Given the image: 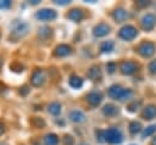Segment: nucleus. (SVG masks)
<instances>
[{"mask_svg": "<svg viewBox=\"0 0 156 145\" xmlns=\"http://www.w3.org/2000/svg\"><path fill=\"white\" fill-rule=\"evenodd\" d=\"M129 132H130V134H138L139 132H141V124H140V122L132 121L129 123Z\"/></svg>", "mask_w": 156, "mask_h": 145, "instance_id": "393cba45", "label": "nucleus"}, {"mask_svg": "<svg viewBox=\"0 0 156 145\" xmlns=\"http://www.w3.org/2000/svg\"><path fill=\"white\" fill-rule=\"evenodd\" d=\"M45 80H46V73H45V71L41 69V68L34 69V72L32 73V77H30L32 85L33 87H37V88L38 87H41V85H44Z\"/></svg>", "mask_w": 156, "mask_h": 145, "instance_id": "0eeeda50", "label": "nucleus"}, {"mask_svg": "<svg viewBox=\"0 0 156 145\" xmlns=\"http://www.w3.org/2000/svg\"><path fill=\"white\" fill-rule=\"evenodd\" d=\"M69 119L74 123H82L85 121V115L82 112V111H78V110H73L69 112Z\"/></svg>", "mask_w": 156, "mask_h": 145, "instance_id": "f3484780", "label": "nucleus"}, {"mask_svg": "<svg viewBox=\"0 0 156 145\" xmlns=\"http://www.w3.org/2000/svg\"><path fill=\"white\" fill-rule=\"evenodd\" d=\"M138 69H139V65L135 61L126 60L119 63V71L122 74L130 76V74H134L135 72H138Z\"/></svg>", "mask_w": 156, "mask_h": 145, "instance_id": "423d86ee", "label": "nucleus"}, {"mask_svg": "<svg viewBox=\"0 0 156 145\" xmlns=\"http://www.w3.org/2000/svg\"><path fill=\"white\" fill-rule=\"evenodd\" d=\"M150 145H156V136H155V138H154V139L151 140V143H150Z\"/></svg>", "mask_w": 156, "mask_h": 145, "instance_id": "e433bc0d", "label": "nucleus"}, {"mask_svg": "<svg viewBox=\"0 0 156 145\" xmlns=\"http://www.w3.org/2000/svg\"><path fill=\"white\" fill-rule=\"evenodd\" d=\"M30 124L34 128H44L45 127V121L41 117H32L30 118Z\"/></svg>", "mask_w": 156, "mask_h": 145, "instance_id": "b1692460", "label": "nucleus"}, {"mask_svg": "<svg viewBox=\"0 0 156 145\" xmlns=\"http://www.w3.org/2000/svg\"><path fill=\"white\" fill-rule=\"evenodd\" d=\"M11 6V1L9 0H1L0 1V9H9Z\"/></svg>", "mask_w": 156, "mask_h": 145, "instance_id": "2f4dec72", "label": "nucleus"}, {"mask_svg": "<svg viewBox=\"0 0 156 145\" xmlns=\"http://www.w3.org/2000/svg\"><path fill=\"white\" fill-rule=\"evenodd\" d=\"M57 4H60V5H66V4H69V1L68 0H60V1H56Z\"/></svg>", "mask_w": 156, "mask_h": 145, "instance_id": "c9c22d12", "label": "nucleus"}, {"mask_svg": "<svg viewBox=\"0 0 156 145\" xmlns=\"http://www.w3.org/2000/svg\"><path fill=\"white\" fill-rule=\"evenodd\" d=\"M129 12L127 11V10H124V9H116L115 11H113V13H112V17H113V19L116 21V22H124V21H127L128 18H129Z\"/></svg>", "mask_w": 156, "mask_h": 145, "instance_id": "2eb2a0df", "label": "nucleus"}, {"mask_svg": "<svg viewBox=\"0 0 156 145\" xmlns=\"http://www.w3.org/2000/svg\"><path fill=\"white\" fill-rule=\"evenodd\" d=\"M68 83L74 89H79V88L83 87V79L79 76H77V74H72L69 77V79H68Z\"/></svg>", "mask_w": 156, "mask_h": 145, "instance_id": "6ab92c4d", "label": "nucleus"}, {"mask_svg": "<svg viewBox=\"0 0 156 145\" xmlns=\"http://www.w3.org/2000/svg\"><path fill=\"white\" fill-rule=\"evenodd\" d=\"M28 93H29V89H28V87H26V85L22 87V88L20 89V94H21L22 96H26Z\"/></svg>", "mask_w": 156, "mask_h": 145, "instance_id": "72a5a7b5", "label": "nucleus"}, {"mask_svg": "<svg viewBox=\"0 0 156 145\" xmlns=\"http://www.w3.org/2000/svg\"><path fill=\"white\" fill-rule=\"evenodd\" d=\"M149 5H150V1H145V0L136 1V6H139V7H145V6H149Z\"/></svg>", "mask_w": 156, "mask_h": 145, "instance_id": "473e14b6", "label": "nucleus"}, {"mask_svg": "<svg viewBox=\"0 0 156 145\" xmlns=\"http://www.w3.org/2000/svg\"><path fill=\"white\" fill-rule=\"evenodd\" d=\"M113 48H115V43H113L112 40H105V41H102L101 45H100L101 52H110V51L113 50Z\"/></svg>", "mask_w": 156, "mask_h": 145, "instance_id": "4be33fe9", "label": "nucleus"}, {"mask_svg": "<svg viewBox=\"0 0 156 145\" xmlns=\"http://www.w3.org/2000/svg\"><path fill=\"white\" fill-rule=\"evenodd\" d=\"M156 132V124H152V126H149L146 127L144 130H143V138H146V136H150L152 135L154 133Z\"/></svg>", "mask_w": 156, "mask_h": 145, "instance_id": "bb28decb", "label": "nucleus"}, {"mask_svg": "<svg viewBox=\"0 0 156 145\" xmlns=\"http://www.w3.org/2000/svg\"><path fill=\"white\" fill-rule=\"evenodd\" d=\"M108 96L112 97V99H116V100H128L133 96V90L130 89H126L118 84H113L108 88Z\"/></svg>", "mask_w": 156, "mask_h": 145, "instance_id": "f03ea898", "label": "nucleus"}, {"mask_svg": "<svg viewBox=\"0 0 156 145\" xmlns=\"http://www.w3.org/2000/svg\"><path fill=\"white\" fill-rule=\"evenodd\" d=\"M71 54H72V48L67 44H60L54 50V55L57 57H65V56H68Z\"/></svg>", "mask_w": 156, "mask_h": 145, "instance_id": "ddd939ff", "label": "nucleus"}, {"mask_svg": "<svg viewBox=\"0 0 156 145\" xmlns=\"http://www.w3.org/2000/svg\"><path fill=\"white\" fill-rule=\"evenodd\" d=\"M35 17L39 21H54L57 17V13L52 9H41L35 13Z\"/></svg>", "mask_w": 156, "mask_h": 145, "instance_id": "1a4fd4ad", "label": "nucleus"}, {"mask_svg": "<svg viewBox=\"0 0 156 145\" xmlns=\"http://www.w3.org/2000/svg\"><path fill=\"white\" fill-rule=\"evenodd\" d=\"M138 35V30L132 24H127V26H123L119 32H118V37L123 40H127V41H130L133 40L135 37Z\"/></svg>", "mask_w": 156, "mask_h": 145, "instance_id": "39448f33", "label": "nucleus"}, {"mask_svg": "<svg viewBox=\"0 0 156 145\" xmlns=\"http://www.w3.org/2000/svg\"><path fill=\"white\" fill-rule=\"evenodd\" d=\"M1 65H2V58L0 57V67H1Z\"/></svg>", "mask_w": 156, "mask_h": 145, "instance_id": "58836bf2", "label": "nucleus"}, {"mask_svg": "<svg viewBox=\"0 0 156 145\" xmlns=\"http://www.w3.org/2000/svg\"><path fill=\"white\" fill-rule=\"evenodd\" d=\"M87 101L90 106H98L102 101V94L100 91H91L87 95Z\"/></svg>", "mask_w": 156, "mask_h": 145, "instance_id": "4468645a", "label": "nucleus"}, {"mask_svg": "<svg viewBox=\"0 0 156 145\" xmlns=\"http://www.w3.org/2000/svg\"><path fill=\"white\" fill-rule=\"evenodd\" d=\"M48 111H49L51 115L56 116V115H58V113L61 112V105H60L57 101H54V102L49 104V106H48Z\"/></svg>", "mask_w": 156, "mask_h": 145, "instance_id": "5701e85b", "label": "nucleus"}, {"mask_svg": "<svg viewBox=\"0 0 156 145\" xmlns=\"http://www.w3.org/2000/svg\"><path fill=\"white\" fill-rule=\"evenodd\" d=\"M141 104H143V101H141L140 99L133 100V101H130V102L127 105V111H129V112H136V111L141 107Z\"/></svg>", "mask_w": 156, "mask_h": 145, "instance_id": "412c9836", "label": "nucleus"}, {"mask_svg": "<svg viewBox=\"0 0 156 145\" xmlns=\"http://www.w3.org/2000/svg\"><path fill=\"white\" fill-rule=\"evenodd\" d=\"M79 145H88V144H85V143H82V144H79Z\"/></svg>", "mask_w": 156, "mask_h": 145, "instance_id": "ea45409f", "label": "nucleus"}, {"mask_svg": "<svg viewBox=\"0 0 156 145\" xmlns=\"http://www.w3.org/2000/svg\"><path fill=\"white\" fill-rule=\"evenodd\" d=\"M66 17H67L68 19L73 21V22H80V21L84 19L85 13H84V11L80 10V9H72V10L66 15Z\"/></svg>", "mask_w": 156, "mask_h": 145, "instance_id": "f8f14e48", "label": "nucleus"}, {"mask_svg": "<svg viewBox=\"0 0 156 145\" xmlns=\"http://www.w3.org/2000/svg\"><path fill=\"white\" fill-rule=\"evenodd\" d=\"M110 30H111V27H110L107 23L101 22V23H99V24H96V26L94 27L93 33H94V35H95V37L101 38V37L107 35V34L110 33Z\"/></svg>", "mask_w": 156, "mask_h": 145, "instance_id": "9d476101", "label": "nucleus"}, {"mask_svg": "<svg viewBox=\"0 0 156 145\" xmlns=\"http://www.w3.org/2000/svg\"><path fill=\"white\" fill-rule=\"evenodd\" d=\"M33 145H43V144H41V143H38V141H34Z\"/></svg>", "mask_w": 156, "mask_h": 145, "instance_id": "4c0bfd02", "label": "nucleus"}, {"mask_svg": "<svg viewBox=\"0 0 156 145\" xmlns=\"http://www.w3.org/2000/svg\"><path fill=\"white\" fill-rule=\"evenodd\" d=\"M96 139L100 143H104L105 141V139H104V130H101V129H98L96 130Z\"/></svg>", "mask_w": 156, "mask_h": 145, "instance_id": "7c9ffc66", "label": "nucleus"}, {"mask_svg": "<svg viewBox=\"0 0 156 145\" xmlns=\"http://www.w3.org/2000/svg\"><path fill=\"white\" fill-rule=\"evenodd\" d=\"M63 144L65 145H73L74 144V139L72 135H65L63 138Z\"/></svg>", "mask_w": 156, "mask_h": 145, "instance_id": "c756f323", "label": "nucleus"}, {"mask_svg": "<svg viewBox=\"0 0 156 145\" xmlns=\"http://www.w3.org/2000/svg\"><path fill=\"white\" fill-rule=\"evenodd\" d=\"M140 24H141V28L146 32H150L154 29V27L156 26V16L152 15V13H146L141 17V21H140Z\"/></svg>", "mask_w": 156, "mask_h": 145, "instance_id": "6e6552de", "label": "nucleus"}, {"mask_svg": "<svg viewBox=\"0 0 156 145\" xmlns=\"http://www.w3.org/2000/svg\"><path fill=\"white\" fill-rule=\"evenodd\" d=\"M141 118L147 119V121L156 118V105H155V104H149V105H146V106L143 108V111H141Z\"/></svg>", "mask_w": 156, "mask_h": 145, "instance_id": "9b49d317", "label": "nucleus"}, {"mask_svg": "<svg viewBox=\"0 0 156 145\" xmlns=\"http://www.w3.org/2000/svg\"><path fill=\"white\" fill-rule=\"evenodd\" d=\"M58 144V136L54 133H49L44 138V145H57Z\"/></svg>", "mask_w": 156, "mask_h": 145, "instance_id": "aec40b11", "label": "nucleus"}, {"mask_svg": "<svg viewBox=\"0 0 156 145\" xmlns=\"http://www.w3.org/2000/svg\"><path fill=\"white\" fill-rule=\"evenodd\" d=\"M104 139L108 144H119L123 140V135L117 128H108L104 130Z\"/></svg>", "mask_w": 156, "mask_h": 145, "instance_id": "20e7f679", "label": "nucleus"}, {"mask_svg": "<svg viewBox=\"0 0 156 145\" xmlns=\"http://www.w3.org/2000/svg\"><path fill=\"white\" fill-rule=\"evenodd\" d=\"M38 35H39L41 39L49 38V37L51 35V28H49V27H43V28H40L39 32H38Z\"/></svg>", "mask_w": 156, "mask_h": 145, "instance_id": "a878e982", "label": "nucleus"}, {"mask_svg": "<svg viewBox=\"0 0 156 145\" xmlns=\"http://www.w3.org/2000/svg\"><path fill=\"white\" fill-rule=\"evenodd\" d=\"M149 73L151 76H156V60H152L150 63H149Z\"/></svg>", "mask_w": 156, "mask_h": 145, "instance_id": "cd10ccee", "label": "nucleus"}, {"mask_svg": "<svg viewBox=\"0 0 156 145\" xmlns=\"http://www.w3.org/2000/svg\"><path fill=\"white\" fill-rule=\"evenodd\" d=\"M102 113L107 117H113L118 113V107L115 106L113 104H106L102 108Z\"/></svg>", "mask_w": 156, "mask_h": 145, "instance_id": "a211bd4d", "label": "nucleus"}, {"mask_svg": "<svg viewBox=\"0 0 156 145\" xmlns=\"http://www.w3.org/2000/svg\"><path fill=\"white\" fill-rule=\"evenodd\" d=\"M116 68H117V65H116L115 62H108V63H106V69H107L108 73H113Z\"/></svg>", "mask_w": 156, "mask_h": 145, "instance_id": "c85d7f7f", "label": "nucleus"}, {"mask_svg": "<svg viewBox=\"0 0 156 145\" xmlns=\"http://www.w3.org/2000/svg\"><path fill=\"white\" fill-rule=\"evenodd\" d=\"M87 76L91 80H99V79H101V69H100V67L99 66H91L88 69Z\"/></svg>", "mask_w": 156, "mask_h": 145, "instance_id": "dca6fc26", "label": "nucleus"}, {"mask_svg": "<svg viewBox=\"0 0 156 145\" xmlns=\"http://www.w3.org/2000/svg\"><path fill=\"white\" fill-rule=\"evenodd\" d=\"M136 51L140 56L143 57H151L155 51H156V45L152 43V41H149V40H145V41H141L138 46H136Z\"/></svg>", "mask_w": 156, "mask_h": 145, "instance_id": "7ed1b4c3", "label": "nucleus"}, {"mask_svg": "<svg viewBox=\"0 0 156 145\" xmlns=\"http://www.w3.org/2000/svg\"><path fill=\"white\" fill-rule=\"evenodd\" d=\"M28 30H29V26L26 22L16 21L11 26V33L9 35V39H11L12 41H17L21 38H23L28 33Z\"/></svg>", "mask_w": 156, "mask_h": 145, "instance_id": "f257e3e1", "label": "nucleus"}, {"mask_svg": "<svg viewBox=\"0 0 156 145\" xmlns=\"http://www.w3.org/2000/svg\"><path fill=\"white\" fill-rule=\"evenodd\" d=\"M5 133V126L2 123H0V135H2Z\"/></svg>", "mask_w": 156, "mask_h": 145, "instance_id": "f704fd0d", "label": "nucleus"}]
</instances>
